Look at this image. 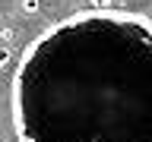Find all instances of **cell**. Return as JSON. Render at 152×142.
I'll return each instance as SVG.
<instances>
[{
    "instance_id": "6da1fadb",
    "label": "cell",
    "mask_w": 152,
    "mask_h": 142,
    "mask_svg": "<svg viewBox=\"0 0 152 142\" xmlns=\"http://www.w3.org/2000/svg\"><path fill=\"white\" fill-rule=\"evenodd\" d=\"M19 142H152V22L92 9L26 47L13 76Z\"/></svg>"
},
{
    "instance_id": "7a4b0ae2",
    "label": "cell",
    "mask_w": 152,
    "mask_h": 142,
    "mask_svg": "<svg viewBox=\"0 0 152 142\" xmlns=\"http://www.w3.org/2000/svg\"><path fill=\"white\" fill-rule=\"evenodd\" d=\"M38 7H41V0H22V9L26 13H38Z\"/></svg>"
},
{
    "instance_id": "3957f363",
    "label": "cell",
    "mask_w": 152,
    "mask_h": 142,
    "mask_svg": "<svg viewBox=\"0 0 152 142\" xmlns=\"http://www.w3.org/2000/svg\"><path fill=\"white\" fill-rule=\"evenodd\" d=\"M89 3H92V9H111L114 0H89Z\"/></svg>"
},
{
    "instance_id": "277c9868",
    "label": "cell",
    "mask_w": 152,
    "mask_h": 142,
    "mask_svg": "<svg viewBox=\"0 0 152 142\" xmlns=\"http://www.w3.org/2000/svg\"><path fill=\"white\" fill-rule=\"evenodd\" d=\"M7 63H10V51H7V47H0V70H3Z\"/></svg>"
}]
</instances>
